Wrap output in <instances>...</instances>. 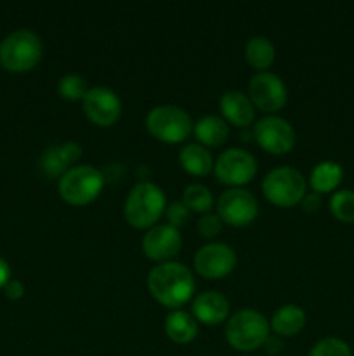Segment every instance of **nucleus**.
I'll list each match as a JSON object with an SVG mask.
<instances>
[{
	"mask_svg": "<svg viewBox=\"0 0 354 356\" xmlns=\"http://www.w3.org/2000/svg\"><path fill=\"white\" fill-rule=\"evenodd\" d=\"M148 291L160 305L179 309L194 292V278L187 266L177 261H165L148 273Z\"/></svg>",
	"mask_w": 354,
	"mask_h": 356,
	"instance_id": "f257e3e1",
	"label": "nucleus"
},
{
	"mask_svg": "<svg viewBox=\"0 0 354 356\" xmlns=\"http://www.w3.org/2000/svg\"><path fill=\"white\" fill-rule=\"evenodd\" d=\"M167 209L165 193L160 186L142 181L130 188L124 205L125 219L137 229L153 228Z\"/></svg>",
	"mask_w": 354,
	"mask_h": 356,
	"instance_id": "f03ea898",
	"label": "nucleus"
},
{
	"mask_svg": "<svg viewBox=\"0 0 354 356\" xmlns=\"http://www.w3.org/2000/svg\"><path fill=\"white\" fill-rule=\"evenodd\" d=\"M44 52L40 37L28 28H19L0 42V65L12 73L30 72Z\"/></svg>",
	"mask_w": 354,
	"mask_h": 356,
	"instance_id": "7ed1b4c3",
	"label": "nucleus"
},
{
	"mask_svg": "<svg viewBox=\"0 0 354 356\" xmlns=\"http://www.w3.org/2000/svg\"><path fill=\"white\" fill-rule=\"evenodd\" d=\"M269 322L255 309H239L226 323V341L236 351H255L269 337Z\"/></svg>",
	"mask_w": 354,
	"mask_h": 356,
	"instance_id": "20e7f679",
	"label": "nucleus"
},
{
	"mask_svg": "<svg viewBox=\"0 0 354 356\" xmlns=\"http://www.w3.org/2000/svg\"><path fill=\"white\" fill-rule=\"evenodd\" d=\"M104 188V176L92 165H73L58 183V191L65 202L71 205H87L96 200Z\"/></svg>",
	"mask_w": 354,
	"mask_h": 356,
	"instance_id": "39448f33",
	"label": "nucleus"
},
{
	"mask_svg": "<svg viewBox=\"0 0 354 356\" xmlns=\"http://www.w3.org/2000/svg\"><path fill=\"white\" fill-rule=\"evenodd\" d=\"M305 183L301 170L295 167H276L269 170L262 181V193L278 207H294L305 197Z\"/></svg>",
	"mask_w": 354,
	"mask_h": 356,
	"instance_id": "423d86ee",
	"label": "nucleus"
},
{
	"mask_svg": "<svg viewBox=\"0 0 354 356\" xmlns=\"http://www.w3.org/2000/svg\"><path fill=\"white\" fill-rule=\"evenodd\" d=\"M193 120L189 113L176 104H160L146 117V129L153 138L163 143H183L193 131Z\"/></svg>",
	"mask_w": 354,
	"mask_h": 356,
	"instance_id": "0eeeda50",
	"label": "nucleus"
},
{
	"mask_svg": "<svg viewBox=\"0 0 354 356\" xmlns=\"http://www.w3.org/2000/svg\"><path fill=\"white\" fill-rule=\"evenodd\" d=\"M214 172L219 181L233 188L250 183L257 172V162L252 153L242 148H229L217 156Z\"/></svg>",
	"mask_w": 354,
	"mask_h": 356,
	"instance_id": "6e6552de",
	"label": "nucleus"
},
{
	"mask_svg": "<svg viewBox=\"0 0 354 356\" xmlns=\"http://www.w3.org/2000/svg\"><path fill=\"white\" fill-rule=\"evenodd\" d=\"M248 97L253 106L266 113L281 110L288 99L283 80L273 72H257L248 82Z\"/></svg>",
	"mask_w": 354,
	"mask_h": 356,
	"instance_id": "1a4fd4ad",
	"label": "nucleus"
},
{
	"mask_svg": "<svg viewBox=\"0 0 354 356\" xmlns=\"http://www.w3.org/2000/svg\"><path fill=\"white\" fill-rule=\"evenodd\" d=\"M253 138L260 148L274 155L288 153L295 145V131L292 124L276 115H267L253 125Z\"/></svg>",
	"mask_w": 354,
	"mask_h": 356,
	"instance_id": "9d476101",
	"label": "nucleus"
},
{
	"mask_svg": "<svg viewBox=\"0 0 354 356\" xmlns=\"http://www.w3.org/2000/svg\"><path fill=\"white\" fill-rule=\"evenodd\" d=\"M194 270L205 278L217 280L224 278L235 270L238 257L233 247L222 242H212L207 245L200 247L194 254Z\"/></svg>",
	"mask_w": 354,
	"mask_h": 356,
	"instance_id": "9b49d317",
	"label": "nucleus"
},
{
	"mask_svg": "<svg viewBox=\"0 0 354 356\" xmlns=\"http://www.w3.org/2000/svg\"><path fill=\"white\" fill-rule=\"evenodd\" d=\"M259 214L255 197L243 188H231L219 197L217 216L231 226H246Z\"/></svg>",
	"mask_w": 354,
	"mask_h": 356,
	"instance_id": "f8f14e48",
	"label": "nucleus"
},
{
	"mask_svg": "<svg viewBox=\"0 0 354 356\" xmlns=\"http://www.w3.org/2000/svg\"><path fill=\"white\" fill-rule=\"evenodd\" d=\"M83 111L90 122L101 127L113 125L121 115V101L115 90L104 86L90 87L82 101Z\"/></svg>",
	"mask_w": 354,
	"mask_h": 356,
	"instance_id": "ddd939ff",
	"label": "nucleus"
},
{
	"mask_svg": "<svg viewBox=\"0 0 354 356\" xmlns=\"http://www.w3.org/2000/svg\"><path fill=\"white\" fill-rule=\"evenodd\" d=\"M180 247H183V236H180L179 228L172 225H155L142 236L144 256L160 263H165L177 256Z\"/></svg>",
	"mask_w": 354,
	"mask_h": 356,
	"instance_id": "4468645a",
	"label": "nucleus"
},
{
	"mask_svg": "<svg viewBox=\"0 0 354 356\" xmlns=\"http://www.w3.org/2000/svg\"><path fill=\"white\" fill-rule=\"evenodd\" d=\"M193 316L205 325H219L229 316V301L217 291H207L193 299Z\"/></svg>",
	"mask_w": 354,
	"mask_h": 356,
	"instance_id": "2eb2a0df",
	"label": "nucleus"
},
{
	"mask_svg": "<svg viewBox=\"0 0 354 356\" xmlns=\"http://www.w3.org/2000/svg\"><path fill=\"white\" fill-rule=\"evenodd\" d=\"M80 155H82V148L73 141L51 146L42 153L40 169L44 170L45 176L61 177L66 170L71 169V165L80 159Z\"/></svg>",
	"mask_w": 354,
	"mask_h": 356,
	"instance_id": "dca6fc26",
	"label": "nucleus"
},
{
	"mask_svg": "<svg viewBox=\"0 0 354 356\" xmlns=\"http://www.w3.org/2000/svg\"><path fill=\"white\" fill-rule=\"evenodd\" d=\"M219 106H221L226 120L231 122L233 125L245 127V125L252 124L253 118H255V106L242 90H228V92L222 94Z\"/></svg>",
	"mask_w": 354,
	"mask_h": 356,
	"instance_id": "f3484780",
	"label": "nucleus"
},
{
	"mask_svg": "<svg viewBox=\"0 0 354 356\" xmlns=\"http://www.w3.org/2000/svg\"><path fill=\"white\" fill-rule=\"evenodd\" d=\"M305 325V313L301 306L297 305H285L280 309H276L271 318L269 327L274 330V334L280 337L297 336Z\"/></svg>",
	"mask_w": 354,
	"mask_h": 356,
	"instance_id": "a211bd4d",
	"label": "nucleus"
},
{
	"mask_svg": "<svg viewBox=\"0 0 354 356\" xmlns=\"http://www.w3.org/2000/svg\"><path fill=\"white\" fill-rule=\"evenodd\" d=\"M165 334L177 344H187L196 337L198 322L183 309H172L165 318Z\"/></svg>",
	"mask_w": 354,
	"mask_h": 356,
	"instance_id": "6ab92c4d",
	"label": "nucleus"
},
{
	"mask_svg": "<svg viewBox=\"0 0 354 356\" xmlns=\"http://www.w3.org/2000/svg\"><path fill=\"white\" fill-rule=\"evenodd\" d=\"M179 163L187 174L205 176L214 169V160L210 152L200 143H189L179 152Z\"/></svg>",
	"mask_w": 354,
	"mask_h": 356,
	"instance_id": "aec40b11",
	"label": "nucleus"
},
{
	"mask_svg": "<svg viewBox=\"0 0 354 356\" xmlns=\"http://www.w3.org/2000/svg\"><path fill=\"white\" fill-rule=\"evenodd\" d=\"M344 177V169L340 163L333 162V160H325L314 165L311 170V177H309V184H311L312 191L318 195L330 193L335 190L340 184Z\"/></svg>",
	"mask_w": 354,
	"mask_h": 356,
	"instance_id": "412c9836",
	"label": "nucleus"
},
{
	"mask_svg": "<svg viewBox=\"0 0 354 356\" xmlns=\"http://www.w3.org/2000/svg\"><path fill=\"white\" fill-rule=\"evenodd\" d=\"M194 136L205 146H219L226 143L229 136V125L217 115H205L194 124Z\"/></svg>",
	"mask_w": 354,
	"mask_h": 356,
	"instance_id": "4be33fe9",
	"label": "nucleus"
},
{
	"mask_svg": "<svg viewBox=\"0 0 354 356\" xmlns=\"http://www.w3.org/2000/svg\"><path fill=\"white\" fill-rule=\"evenodd\" d=\"M276 58V49H274L273 42L262 35H255V37L248 38L245 45V59L248 61L250 66H253L259 72H266Z\"/></svg>",
	"mask_w": 354,
	"mask_h": 356,
	"instance_id": "5701e85b",
	"label": "nucleus"
},
{
	"mask_svg": "<svg viewBox=\"0 0 354 356\" xmlns=\"http://www.w3.org/2000/svg\"><path fill=\"white\" fill-rule=\"evenodd\" d=\"M183 204L186 205L189 211L205 212V214H207V212L214 207V197H212L210 190H208L205 184L193 183L187 184L186 190H184Z\"/></svg>",
	"mask_w": 354,
	"mask_h": 356,
	"instance_id": "b1692460",
	"label": "nucleus"
},
{
	"mask_svg": "<svg viewBox=\"0 0 354 356\" xmlns=\"http://www.w3.org/2000/svg\"><path fill=\"white\" fill-rule=\"evenodd\" d=\"M89 89L90 87L87 83L85 76L78 75V73H66L58 82L59 94L68 101H83V97L89 92Z\"/></svg>",
	"mask_w": 354,
	"mask_h": 356,
	"instance_id": "393cba45",
	"label": "nucleus"
},
{
	"mask_svg": "<svg viewBox=\"0 0 354 356\" xmlns=\"http://www.w3.org/2000/svg\"><path fill=\"white\" fill-rule=\"evenodd\" d=\"M330 211L333 218L342 222H354V191L339 190L330 198Z\"/></svg>",
	"mask_w": 354,
	"mask_h": 356,
	"instance_id": "a878e982",
	"label": "nucleus"
},
{
	"mask_svg": "<svg viewBox=\"0 0 354 356\" xmlns=\"http://www.w3.org/2000/svg\"><path fill=\"white\" fill-rule=\"evenodd\" d=\"M307 356H353L349 344L337 337H325L311 348Z\"/></svg>",
	"mask_w": 354,
	"mask_h": 356,
	"instance_id": "bb28decb",
	"label": "nucleus"
},
{
	"mask_svg": "<svg viewBox=\"0 0 354 356\" xmlns=\"http://www.w3.org/2000/svg\"><path fill=\"white\" fill-rule=\"evenodd\" d=\"M222 219L219 218L217 214H210V212H207L205 216H201L200 219H198V232H200L201 236H205V238H214L217 233H221L222 229Z\"/></svg>",
	"mask_w": 354,
	"mask_h": 356,
	"instance_id": "cd10ccee",
	"label": "nucleus"
},
{
	"mask_svg": "<svg viewBox=\"0 0 354 356\" xmlns=\"http://www.w3.org/2000/svg\"><path fill=\"white\" fill-rule=\"evenodd\" d=\"M165 214L167 219H169V225L179 228V226H183L184 222L189 219V209H187L183 202H172V204L167 207Z\"/></svg>",
	"mask_w": 354,
	"mask_h": 356,
	"instance_id": "c85d7f7f",
	"label": "nucleus"
},
{
	"mask_svg": "<svg viewBox=\"0 0 354 356\" xmlns=\"http://www.w3.org/2000/svg\"><path fill=\"white\" fill-rule=\"evenodd\" d=\"M3 292H6L7 299H10V301H17V299H21L24 296L23 282L10 278V280L7 282L6 287H3Z\"/></svg>",
	"mask_w": 354,
	"mask_h": 356,
	"instance_id": "c756f323",
	"label": "nucleus"
},
{
	"mask_svg": "<svg viewBox=\"0 0 354 356\" xmlns=\"http://www.w3.org/2000/svg\"><path fill=\"white\" fill-rule=\"evenodd\" d=\"M302 209H304L305 212H316L319 209V205H321V195L318 193H305V197L302 198Z\"/></svg>",
	"mask_w": 354,
	"mask_h": 356,
	"instance_id": "7c9ffc66",
	"label": "nucleus"
},
{
	"mask_svg": "<svg viewBox=\"0 0 354 356\" xmlns=\"http://www.w3.org/2000/svg\"><path fill=\"white\" fill-rule=\"evenodd\" d=\"M264 348H266L267 353L276 355V353H280L281 348H283V343H281V341H280V336H274L273 337L269 334V337H267L266 343H264Z\"/></svg>",
	"mask_w": 354,
	"mask_h": 356,
	"instance_id": "2f4dec72",
	"label": "nucleus"
},
{
	"mask_svg": "<svg viewBox=\"0 0 354 356\" xmlns=\"http://www.w3.org/2000/svg\"><path fill=\"white\" fill-rule=\"evenodd\" d=\"M10 266L3 257H0V289H3L7 285V282L10 280Z\"/></svg>",
	"mask_w": 354,
	"mask_h": 356,
	"instance_id": "473e14b6",
	"label": "nucleus"
}]
</instances>
